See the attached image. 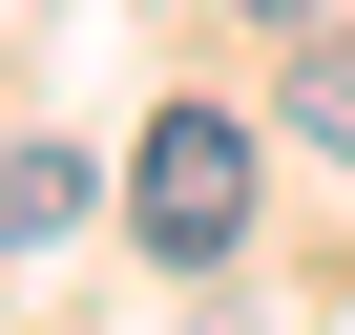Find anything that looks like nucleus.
<instances>
[{"label":"nucleus","instance_id":"3","mask_svg":"<svg viewBox=\"0 0 355 335\" xmlns=\"http://www.w3.org/2000/svg\"><path fill=\"white\" fill-rule=\"evenodd\" d=\"M293 126L355 168V22H313V42H293Z\"/></svg>","mask_w":355,"mask_h":335},{"label":"nucleus","instance_id":"4","mask_svg":"<svg viewBox=\"0 0 355 335\" xmlns=\"http://www.w3.org/2000/svg\"><path fill=\"white\" fill-rule=\"evenodd\" d=\"M230 22H272V42H313V22H334V0H230Z\"/></svg>","mask_w":355,"mask_h":335},{"label":"nucleus","instance_id":"1","mask_svg":"<svg viewBox=\"0 0 355 335\" xmlns=\"http://www.w3.org/2000/svg\"><path fill=\"white\" fill-rule=\"evenodd\" d=\"M125 231H146V252H189V272H209V252L251 231V126H230V105H167V126L125 147Z\"/></svg>","mask_w":355,"mask_h":335},{"label":"nucleus","instance_id":"2","mask_svg":"<svg viewBox=\"0 0 355 335\" xmlns=\"http://www.w3.org/2000/svg\"><path fill=\"white\" fill-rule=\"evenodd\" d=\"M63 210H105V189H84V147H0V252H42Z\"/></svg>","mask_w":355,"mask_h":335}]
</instances>
